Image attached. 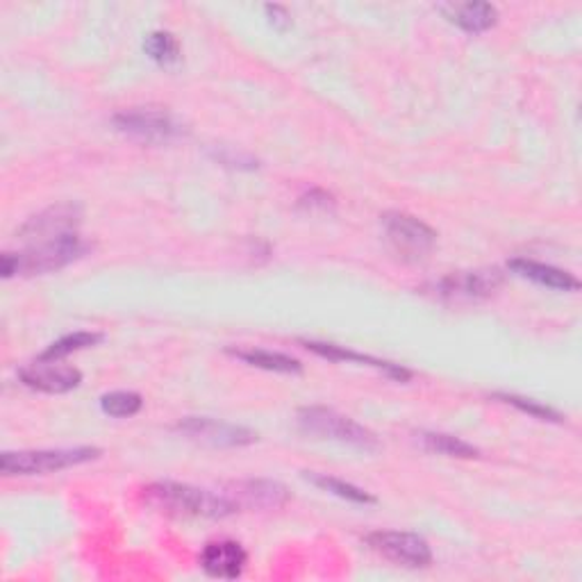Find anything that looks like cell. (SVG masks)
<instances>
[{"label":"cell","instance_id":"1","mask_svg":"<svg viewBox=\"0 0 582 582\" xmlns=\"http://www.w3.org/2000/svg\"><path fill=\"white\" fill-rule=\"evenodd\" d=\"M149 508L175 519H223L237 512L231 499L214 491L181 482H153L144 489Z\"/></svg>","mask_w":582,"mask_h":582},{"label":"cell","instance_id":"2","mask_svg":"<svg viewBox=\"0 0 582 582\" xmlns=\"http://www.w3.org/2000/svg\"><path fill=\"white\" fill-rule=\"evenodd\" d=\"M89 251V244L82 242L78 233L32 244L23 253H3V278L14 276H39V274H51L58 268L75 262Z\"/></svg>","mask_w":582,"mask_h":582},{"label":"cell","instance_id":"3","mask_svg":"<svg viewBox=\"0 0 582 582\" xmlns=\"http://www.w3.org/2000/svg\"><path fill=\"white\" fill-rule=\"evenodd\" d=\"M382 226H385V237H387L389 248L402 262H412V264L423 262L437 244V235L428 223L406 212L385 214Z\"/></svg>","mask_w":582,"mask_h":582},{"label":"cell","instance_id":"4","mask_svg":"<svg viewBox=\"0 0 582 582\" xmlns=\"http://www.w3.org/2000/svg\"><path fill=\"white\" fill-rule=\"evenodd\" d=\"M101 456L99 449H58V451H21L3 453L0 458V471L3 476H47L69 467L92 462Z\"/></svg>","mask_w":582,"mask_h":582},{"label":"cell","instance_id":"5","mask_svg":"<svg viewBox=\"0 0 582 582\" xmlns=\"http://www.w3.org/2000/svg\"><path fill=\"white\" fill-rule=\"evenodd\" d=\"M298 426L303 432L315 435L321 439H335L341 443H350L355 449H376L378 439L365 426L355 423L353 419L330 410V408H303L298 412Z\"/></svg>","mask_w":582,"mask_h":582},{"label":"cell","instance_id":"6","mask_svg":"<svg viewBox=\"0 0 582 582\" xmlns=\"http://www.w3.org/2000/svg\"><path fill=\"white\" fill-rule=\"evenodd\" d=\"M116 130L142 144H164L183 134V125L177 123L166 110L157 108H134L119 112L114 116Z\"/></svg>","mask_w":582,"mask_h":582},{"label":"cell","instance_id":"7","mask_svg":"<svg viewBox=\"0 0 582 582\" xmlns=\"http://www.w3.org/2000/svg\"><path fill=\"white\" fill-rule=\"evenodd\" d=\"M367 544L387 558L389 562L408 569H426L432 564V551L423 537L415 532L398 530H378L367 537Z\"/></svg>","mask_w":582,"mask_h":582},{"label":"cell","instance_id":"8","mask_svg":"<svg viewBox=\"0 0 582 582\" xmlns=\"http://www.w3.org/2000/svg\"><path fill=\"white\" fill-rule=\"evenodd\" d=\"M80 218H82V212L78 205H73V203L55 205V207H49L47 212L32 216L21 228L19 235L32 244L60 239V237L78 233Z\"/></svg>","mask_w":582,"mask_h":582},{"label":"cell","instance_id":"9","mask_svg":"<svg viewBox=\"0 0 582 582\" xmlns=\"http://www.w3.org/2000/svg\"><path fill=\"white\" fill-rule=\"evenodd\" d=\"M223 494L239 510H278L289 501V491L274 480L231 482Z\"/></svg>","mask_w":582,"mask_h":582},{"label":"cell","instance_id":"10","mask_svg":"<svg viewBox=\"0 0 582 582\" xmlns=\"http://www.w3.org/2000/svg\"><path fill=\"white\" fill-rule=\"evenodd\" d=\"M177 430L201 443L216 446V449H235V446H248L257 439V435L248 428L223 423L216 419H205V417H190L177 423Z\"/></svg>","mask_w":582,"mask_h":582},{"label":"cell","instance_id":"11","mask_svg":"<svg viewBox=\"0 0 582 582\" xmlns=\"http://www.w3.org/2000/svg\"><path fill=\"white\" fill-rule=\"evenodd\" d=\"M19 376L25 387L43 394H67L82 382V374L78 369L64 367L60 360H43V357L23 367Z\"/></svg>","mask_w":582,"mask_h":582},{"label":"cell","instance_id":"12","mask_svg":"<svg viewBox=\"0 0 582 582\" xmlns=\"http://www.w3.org/2000/svg\"><path fill=\"white\" fill-rule=\"evenodd\" d=\"M503 285V274L499 268H484V272L453 274L439 283V296L449 300H480L489 298Z\"/></svg>","mask_w":582,"mask_h":582},{"label":"cell","instance_id":"13","mask_svg":"<svg viewBox=\"0 0 582 582\" xmlns=\"http://www.w3.org/2000/svg\"><path fill=\"white\" fill-rule=\"evenodd\" d=\"M248 564V553L239 542L218 540L210 542L201 553V566L207 575L221 580H235L244 573Z\"/></svg>","mask_w":582,"mask_h":582},{"label":"cell","instance_id":"14","mask_svg":"<svg viewBox=\"0 0 582 582\" xmlns=\"http://www.w3.org/2000/svg\"><path fill=\"white\" fill-rule=\"evenodd\" d=\"M510 268L521 276L528 278L537 285L549 287V289H558V292H578L580 283L575 276L562 272V268H555L551 264H540V262H532V259H512Z\"/></svg>","mask_w":582,"mask_h":582},{"label":"cell","instance_id":"15","mask_svg":"<svg viewBox=\"0 0 582 582\" xmlns=\"http://www.w3.org/2000/svg\"><path fill=\"white\" fill-rule=\"evenodd\" d=\"M305 348L317 353L321 357H328V360H348V363H360V365H367V367H374L396 380H410V371L402 369L398 365H391V363H382V360H376V357L371 355H363V353H355V350H346L341 346H335V344H319V341H305Z\"/></svg>","mask_w":582,"mask_h":582},{"label":"cell","instance_id":"16","mask_svg":"<svg viewBox=\"0 0 582 582\" xmlns=\"http://www.w3.org/2000/svg\"><path fill=\"white\" fill-rule=\"evenodd\" d=\"M228 353L237 360L264 369V371H274V374H300L303 367L294 357L285 353H274V350H264V348H228Z\"/></svg>","mask_w":582,"mask_h":582},{"label":"cell","instance_id":"17","mask_svg":"<svg viewBox=\"0 0 582 582\" xmlns=\"http://www.w3.org/2000/svg\"><path fill=\"white\" fill-rule=\"evenodd\" d=\"M449 17L456 25L471 34H480L489 28H494L499 23V10L489 3H467V6H456L449 10Z\"/></svg>","mask_w":582,"mask_h":582},{"label":"cell","instance_id":"18","mask_svg":"<svg viewBox=\"0 0 582 582\" xmlns=\"http://www.w3.org/2000/svg\"><path fill=\"white\" fill-rule=\"evenodd\" d=\"M417 441L421 443V449H426L428 453H437V456H446V458H462V460L478 458L476 446H471V443H467L453 435L419 432Z\"/></svg>","mask_w":582,"mask_h":582},{"label":"cell","instance_id":"19","mask_svg":"<svg viewBox=\"0 0 582 582\" xmlns=\"http://www.w3.org/2000/svg\"><path fill=\"white\" fill-rule=\"evenodd\" d=\"M305 478L312 482V484H317L319 489L324 491H330V494L344 499V501H350V503H357V506H371L376 503V499L371 494H367L365 489L360 487H355L350 482H344L339 478H333V476H326V473H305Z\"/></svg>","mask_w":582,"mask_h":582},{"label":"cell","instance_id":"20","mask_svg":"<svg viewBox=\"0 0 582 582\" xmlns=\"http://www.w3.org/2000/svg\"><path fill=\"white\" fill-rule=\"evenodd\" d=\"M144 51L153 62L162 67H171L181 60V47H177V39L171 32H162V30L151 32L146 37Z\"/></svg>","mask_w":582,"mask_h":582},{"label":"cell","instance_id":"21","mask_svg":"<svg viewBox=\"0 0 582 582\" xmlns=\"http://www.w3.org/2000/svg\"><path fill=\"white\" fill-rule=\"evenodd\" d=\"M101 408L110 417L127 419V417L142 412L144 400L140 394H134V391H112L101 398Z\"/></svg>","mask_w":582,"mask_h":582},{"label":"cell","instance_id":"22","mask_svg":"<svg viewBox=\"0 0 582 582\" xmlns=\"http://www.w3.org/2000/svg\"><path fill=\"white\" fill-rule=\"evenodd\" d=\"M99 341H103V335H99V333H73L69 337H62L53 346H49L39 357H43V360H62V357H67L75 350L89 348V346H96Z\"/></svg>","mask_w":582,"mask_h":582},{"label":"cell","instance_id":"23","mask_svg":"<svg viewBox=\"0 0 582 582\" xmlns=\"http://www.w3.org/2000/svg\"><path fill=\"white\" fill-rule=\"evenodd\" d=\"M499 398L506 400L508 406H512V408H517V410H521V412H525V415H530L534 419H540V421H555V423L562 421V417L555 410L542 406V402H537V400L521 398V396H510V394H501Z\"/></svg>","mask_w":582,"mask_h":582},{"label":"cell","instance_id":"24","mask_svg":"<svg viewBox=\"0 0 582 582\" xmlns=\"http://www.w3.org/2000/svg\"><path fill=\"white\" fill-rule=\"evenodd\" d=\"M335 205V201H333V196L330 194H326V192H321V190H315V192H309L307 196H303L300 198V207H319V210H328V207H333Z\"/></svg>","mask_w":582,"mask_h":582},{"label":"cell","instance_id":"25","mask_svg":"<svg viewBox=\"0 0 582 582\" xmlns=\"http://www.w3.org/2000/svg\"><path fill=\"white\" fill-rule=\"evenodd\" d=\"M264 12L268 14V19H272V23L278 30H287L292 25V17H289V12L283 6H266Z\"/></svg>","mask_w":582,"mask_h":582}]
</instances>
